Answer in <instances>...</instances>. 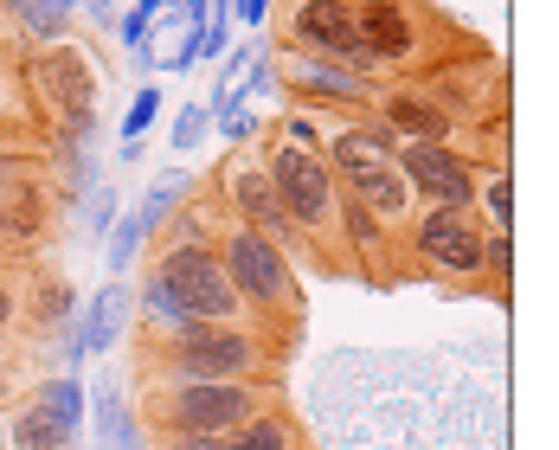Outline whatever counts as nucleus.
I'll return each instance as SVG.
<instances>
[{"label": "nucleus", "instance_id": "9b49d317", "mask_svg": "<svg viewBox=\"0 0 559 450\" xmlns=\"http://www.w3.org/2000/svg\"><path fill=\"white\" fill-rule=\"evenodd\" d=\"M392 162H399L405 193H418L425 206H438V213H469L476 206V162L463 149H450V142H405Z\"/></svg>", "mask_w": 559, "mask_h": 450}, {"label": "nucleus", "instance_id": "473e14b6", "mask_svg": "<svg viewBox=\"0 0 559 450\" xmlns=\"http://www.w3.org/2000/svg\"><path fill=\"white\" fill-rule=\"evenodd\" d=\"M0 450H7V412H0Z\"/></svg>", "mask_w": 559, "mask_h": 450}, {"label": "nucleus", "instance_id": "6ab92c4d", "mask_svg": "<svg viewBox=\"0 0 559 450\" xmlns=\"http://www.w3.org/2000/svg\"><path fill=\"white\" fill-rule=\"evenodd\" d=\"M514 225V180H508V168L489 174V232H508Z\"/></svg>", "mask_w": 559, "mask_h": 450}, {"label": "nucleus", "instance_id": "ddd939ff", "mask_svg": "<svg viewBox=\"0 0 559 450\" xmlns=\"http://www.w3.org/2000/svg\"><path fill=\"white\" fill-rule=\"evenodd\" d=\"M373 122L386 129L392 142L405 135V142H450V129H456V116L444 110V97L431 91V84H380L373 91Z\"/></svg>", "mask_w": 559, "mask_h": 450}, {"label": "nucleus", "instance_id": "f03ea898", "mask_svg": "<svg viewBox=\"0 0 559 450\" xmlns=\"http://www.w3.org/2000/svg\"><path fill=\"white\" fill-rule=\"evenodd\" d=\"M206 245H213V258H219L238 309L251 316V329H264L271 341L296 347V341H302V283H296L289 251H277L271 238H258L251 225L225 220V213H219V225H213Z\"/></svg>", "mask_w": 559, "mask_h": 450}, {"label": "nucleus", "instance_id": "6e6552de", "mask_svg": "<svg viewBox=\"0 0 559 450\" xmlns=\"http://www.w3.org/2000/svg\"><path fill=\"white\" fill-rule=\"evenodd\" d=\"M78 425H84V387H78V374H52L13 399L7 450H71Z\"/></svg>", "mask_w": 559, "mask_h": 450}, {"label": "nucleus", "instance_id": "c756f323", "mask_svg": "<svg viewBox=\"0 0 559 450\" xmlns=\"http://www.w3.org/2000/svg\"><path fill=\"white\" fill-rule=\"evenodd\" d=\"M162 7H168V0H142V7H135V13H142V20H148V26H155V13H162Z\"/></svg>", "mask_w": 559, "mask_h": 450}, {"label": "nucleus", "instance_id": "a878e982", "mask_svg": "<svg viewBox=\"0 0 559 450\" xmlns=\"http://www.w3.org/2000/svg\"><path fill=\"white\" fill-rule=\"evenodd\" d=\"M13 316H20V289L13 277H0V329H13Z\"/></svg>", "mask_w": 559, "mask_h": 450}, {"label": "nucleus", "instance_id": "7ed1b4c3", "mask_svg": "<svg viewBox=\"0 0 559 450\" xmlns=\"http://www.w3.org/2000/svg\"><path fill=\"white\" fill-rule=\"evenodd\" d=\"M264 174H271L283 213H289V225H296L302 258H316V271L360 277V271H354V251H347L341 187H335V174H329V162H322L309 142H289V135H277V142L264 149Z\"/></svg>", "mask_w": 559, "mask_h": 450}, {"label": "nucleus", "instance_id": "7c9ffc66", "mask_svg": "<svg viewBox=\"0 0 559 450\" xmlns=\"http://www.w3.org/2000/svg\"><path fill=\"white\" fill-rule=\"evenodd\" d=\"M26 7H33V0H0V13H13V20H26Z\"/></svg>", "mask_w": 559, "mask_h": 450}, {"label": "nucleus", "instance_id": "39448f33", "mask_svg": "<svg viewBox=\"0 0 559 450\" xmlns=\"http://www.w3.org/2000/svg\"><path fill=\"white\" fill-rule=\"evenodd\" d=\"M483 225L469 213H412L405 225V258L418 264V277L444 283V289H483L489 271H483Z\"/></svg>", "mask_w": 559, "mask_h": 450}, {"label": "nucleus", "instance_id": "a211bd4d", "mask_svg": "<svg viewBox=\"0 0 559 450\" xmlns=\"http://www.w3.org/2000/svg\"><path fill=\"white\" fill-rule=\"evenodd\" d=\"M180 200H187V174L168 168L162 180H155V187H148V193H142V206H135V225H142V238H155V232L168 225V213L180 206Z\"/></svg>", "mask_w": 559, "mask_h": 450}, {"label": "nucleus", "instance_id": "2f4dec72", "mask_svg": "<svg viewBox=\"0 0 559 450\" xmlns=\"http://www.w3.org/2000/svg\"><path fill=\"white\" fill-rule=\"evenodd\" d=\"M110 7H116V0H91V13H104V20H110Z\"/></svg>", "mask_w": 559, "mask_h": 450}, {"label": "nucleus", "instance_id": "72a5a7b5", "mask_svg": "<svg viewBox=\"0 0 559 450\" xmlns=\"http://www.w3.org/2000/svg\"><path fill=\"white\" fill-rule=\"evenodd\" d=\"M0 58H7V46H0ZM0 97H7V71H0Z\"/></svg>", "mask_w": 559, "mask_h": 450}, {"label": "nucleus", "instance_id": "f704fd0d", "mask_svg": "<svg viewBox=\"0 0 559 450\" xmlns=\"http://www.w3.org/2000/svg\"><path fill=\"white\" fill-rule=\"evenodd\" d=\"M0 245H7V232H0Z\"/></svg>", "mask_w": 559, "mask_h": 450}, {"label": "nucleus", "instance_id": "f8f14e48", "mask_svg": "<svg viewBox=\"0 0 559 450\" xmlns=\"http://www.w3.org/2000/svg\"><path fill=\"white\" fill-rule=\"evenodd\" d=\"M213 187H219L225 213L238 225H251L258 238H271L277 251H302L296 245V225H289V213H283L277 187H271V174H264V162H225L219 174H213Z\"/></svg>", "mask_w": 559, "mask_h": 450}, {"label": "nucleus", "instance_id": "aec40b11", "mask_svg": "<svg viewBox=\"0 0 559 450\" xmlns=\"http://www.w3.org/2000/svg\"><path fill=\"white\" fill-rule=\"evenodd\" d=\"M206 129H213L206 104H187V110L174 116V149H180V155H187V149H200V142H206Z\"/></svg>", "mask_w": 559, "mask_h": 450}, {"label": "nucleus", "instance_id": "4468645a", "mask_svg": "<svg viewBox=\"0 0 559 450\" xmlns=\"http://www.w3.org/2000/svg\"><path fill=\"white\" fill-rule=\"evenodd\" d=\"M277 71V84H289V91H302L309 104L316 97H335V104H373V91L380 84H367V78H354L347 64H335V58H309V52H289L283 64H271Z\"/></svg>", "mask_w": 559, "mask_h": 450}, {"label": "nucleus", "instance_id": "9d476101", "mask_svg": "<svg viewBox=\"0 0 559 450\" xmlns=\"http://www.w3.org/2000/svg\"><path fill=\"white\" fill-rule=\"evenodd\" d=\"M283 39H289V52L335 58L354 78L380 84V71H373V58L360 46V26H354V7H347V0H296L289 20H283Z\"/></svg>", "mask_w": 559, "mask_h": 450}, {"label": "nucleus", "instance_id": "4be33fe9", "mask_svg": "<svg viewBox=\"0 0 559 450\" xmlns=\"http://www.w3.org/2000/svg\"><path fill=\"white\" fill-rule=\"evenodd\" d=\"M162 116V91H142L135 104H129V116H122V142H142V129Z\"/></svg>", "mask_w": 559, "mask_h": 450}, {"label": "nucleus", "instance_id": "2eb2a0df", "mask_svg": "<svg viewBox=\"0 0 559 450\" xmlns=\"http://www.w3.org/2000/svg\"><path fill=\"white\" fill-rule=\"evenodd\" d=\"M129 309H135V289L122 277H110L91 296V309L78 316V347L84 354H110L116 341H122V329H129Z\"/></svg>", "mask_w": 559, "mask_h": 450}, {"label": "nucleus", "instance_id": "f3484780", "mask_svg": "<svg viewBox=\"0 0 559 450\" xmlns=\"http://www.w3.org/2000/svg\"><path fill=\"white\" fill-rule=\"evenodd\" d=\"M84 412L97 418V450H155L148 438H142L135 412H122V393H116V380H97V393L84 399Z\"/></svg>", "mask_w": 559, "mask_h": 450}, {"label": "nucleus", "instance_id": "cd10ccee", "mask_svg": "<svg viewBox=\"0 0 559 450\" xmlns=\"http://www.w3.org/2000/svg\"><path fill=\"white\" fill-rule=\"evenodd\" d=\"M264 13H271V0H238V20H251V26H264Z\"/></svg>", "mask_w": 559, "mask_h": 450}, {"label": "nucleus", "instance_id": "423d86ee", "mask_svg": "<svg viewBox=\"0 0 559 450\" xmlns=\"http://www.w3.org/2000/svg\"><path fill=\"white\" fill-rule=\"evenodd\" d=\"M354 26L380 78L438 64V13L425 0H354Z\"/></svg>", "mask_w": 559, "mask_h": 450}, {"label": "nucleus", "instance_id": "bb28decb", "mask_svg": "<svg viewBox=\"0 0 559 450\" xmlns=\"http://www.w3.org/2000/svg\"><path fill=\"white\" fill-rule=\"evenodd\" d=\"M20 180H26V162H20V155H0V193L20 187Z\"/></svg>", "mask_w": 559, "mask_h": 450}, {"label": "nucleus", "instance_id": "dca6fc26", "mask_svg": "<svg viewBox=\"0 0 559 450\" xmlns=\"http://www.w3.org/2000/svg\"><path fill=\"white\" fill-rule=\"evenodd\" d=\"M225 438H231V450H322L316 445V431H309L283 399L277 405H264L258 418H245L238 431H225Z\"/></svg>", "mask_w": 559, "mask_h": 450}, {"label": "nucleus", "instance_id": "0eeeda50", "mask_svg": "<svg viewBox=\"0 0 559 450\" xmlns=\"http://www.w3.org/2000/svg\"><path fill=\"white\" fill-rule=\"evenodd\" d=\"M155 283L174 296V309L187 316V322H251L245 309H238V296H231V283H225L219 258H213V245H193V238H174L155 251Z\"/></svg>", "mask_w": 559, "mask_h": 450}, {"label": "nucleus", "instance_id": "e433bc0d", "mask_svg": "<svg viewBox=\"0 0 559 450\" xmlns=\"http://www.w3.org/2000/svg\"><path fill=\"white\" fill-rule=\"evenodd\" d=\"M347 7H354V0H347Z\"/></svg>", "mask_w": 559, "mask_h": 450}, {"label": "nucleus", "instance_id": "393cba45", "mask_svg": "<svg viewBox=\"0 0 559 450\" xmlns=\"http://www.w3.org/2000/svg\"><path fill=\"white\" fill-rule=\"evenodd\" d=\"M155 450H231V438H162Z\"/></svg>", "mask_w": 559, "mask_h": 450}, {"label": "nucleus", "instance_id": "f257e3e1", "mask_svg": "<svg viewBox=\"0 0 559 450\" xmlns=\"http://www.w3.org/2000/svg\"><path fill=\"white\" fill-rule=\"evenodd\" d=\"M296 347L251 322H187L174 335H135V387L162 380H277Z\"/></svg>", "mask_w": 559, "mask_h": 450}, {"label": "nucleus", "instance_id": "5701e85b", "mask_svg": "<svg viewBox=\"0 0 559 450\" xmlns=\"http://www.w3.org/2000/svg\"><path fill=\"white\" fill-rule=\"evenodd\" d=\"M110 213H116V193H110V187H91V213H84V232H91V238H104V232H110Z\"/></svg>", "mask_w": 559, "mask_h": 450}, {"label": "nucleus", "instance_id": "20e7f679", "mask_svg": "<svg viewBox=\"0 0 559 450\" xmlns=\"http://www.w3.org/2000/svg\"><path fill=\"white\" fill-rule=\"evenodd\" d=\"M277 399L283 380H162V387H135V425H142L148 445H162V438H225Z\"/></svg>", "mask_w": 559, "mask_h": 450}, {"label": "nucleus", "instance_id": "412c9836", "mask_svg": "<svg viewBox=\"0 0 559 450\" xmlns=\"http://www.w3.org/2000/svg\"><path fill=\"white\" fill-rule=\"evenodd\" d=\"M135 245H142V225H135V213H129L122 225H110V271H116V277L129 271V258H135Z\"/></svg>", "mask_w": 559, "mask_h": 450}, {"label": "nucleus", "instance_id": "b1692460", "mask_svg": "<svg viewBox=\"0 0 559 450\" xmlns=\"http://www.w3.org/2000/svg\"><path fill=\"white\" fill-rule=\"evenodd\" d=\"M219 129H225V142H251V135H258V116H219Z\"/></svg>", "mask_w": 559, "mask_h": 450}, {"label": "nucleus", "instance_id": "1a4fd4ad", "mask_svg": "<svg viewBox=\"0 0 559 450\" xmlns=\"http://www.w3.org/2000/svg\"><path fill=\"white\" fill-rule=\"evenodd\" d=\"M26 84H33L39 104L58 116L64 142H91V129H97V78H91L84 46H46V52L33 58Z\"/></svg>", "mask_w": 559, "mask_h": 450}, {"label": "nucleus", "instance_id": "c9c22d12", "mask_svg": "<svg viewBox=\"0 0 559 450\" xmlns=\"http://www.w3.org/2000/svg\"><path fill=\"white\" fill-rule=\"evenodd\" d=\"M71 450H84V445H71Z\"/></svg>", "mask_w": 559, "mask_h": 450}, {"label": "nucleus", "instance_id": "c85d7f7f", "mask_svg": "<svg viewBox=\"0 0 559 450\" xmlns=\"http://www.w3.org/2000/svg\"><path fill=\"white\" fill-rule=\"evenodd\" d=\"M39 7H46V13H58V20H71V7H78V0H39Z\"/></svg>", "mask_w": 559, "mask_h": 450}]
</instances>
